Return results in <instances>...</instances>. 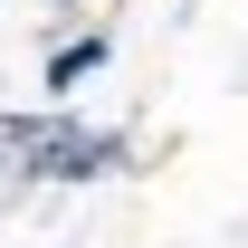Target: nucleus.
<instances>
[{
    "label": "nucleus",
    "instance_id": "nucleus-1",
    "mask_svg": "<svg viewBox=\"0 0 248 248\" xmlns=\"http://www.w3.org/2000/svg\"><path fill=\"white\" fill-rule=\"evenodd\" d=\"M0 172L10 182H115L134 172V134L124 124H86L77 105H19L0 115Z\"/></svg>",
    "mask_w": 248,
    "mask_h": 248
},
{
    "label": "nucleus",
    "instance_id": "nucleus-2",
    "mask_svg": "<svg viewBox=\"0 0 248 248\" xmlns=\"http://www.w3.org/2000/svg\"><path fill=\"white\" fill-rule=\"evenodd\" d=\"M105 67H115V29H105V19H95V29H67L58 48H48V67H38V95H48V105H77L86 77H105Z\"/></svg>",
    "mask_w": 248,
    "mask_h": 248
},
{
    "label": "nucleus",
    "instance_id": "nucleus-3",
    "mask_svg": "<svg viewBox=\"0 0 248 248\" xmlns=\"http://www.w3.org/2000/svg\"><path fill=\"white\" fill-rule=\"evenodd\" d=\"M48 10H77V0H48Z\"/></svg>",
    "mask_w": 248,
    "mask_h": 248
}]
</instances>
